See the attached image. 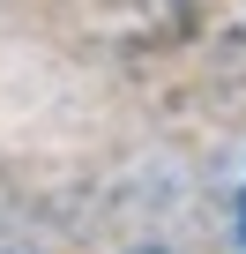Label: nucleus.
Wrapping results in <instances>:
<instances>
[{
  "instance_id": "f257e3e1",
  "label": "nucleus",
  "mask_w": 246,
  "mask_h": 254,
  "mask_svg": "<svg viewBox=\"0 0 246 254\" xmlns=\"http://www.w3.org/2000/svg\"><path fill=\"white\" fill-rule=\"evenodd\" d=\"M239 254H246V194H239Z\"/></svg>"
}]
</instances>
